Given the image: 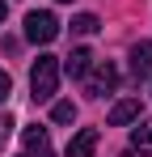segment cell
<instances>
[{
	"label": "cell",
	"mask_w": 152,
	"mask_h": 157,
	"mask_svg": "<svg viewBox=\"0 0 152 157\" xmlns=\"http://www.w3.org/2000/svg\"><path fill=\"white\" fill-rule=\"evenodd\" d=\"M21 140H25V153L30 157H51V136H47V128H25L21 132Z\"/></svg>",
	"instance_id": "obj_5"
},
{
	"label": "cell",
	"mask_w": 152,
	"mask_h": 157,
	"mask_svg": "<svg viewBox=\"0 0 152 157\" xmlns=\"http://www.w3.org/2000/svg\"><path fill=\"white\" fill-rule=\"evenodd\" d=\"M93 153H97V128H80L63 149V157H93Z\"/></svg>",
	"instance_id": "obj_4"
},
{
	"label": "cell",
	"mask_w": 152,
	"mask_h": 157,
	"mask_svg": "<svg viewBox=\"0 0 152 157\" xmlns=\"http://www.w3.org/2000/svg\"><path fill=\"white\" fill-rule=\"evenodd\" d=\"M55 89H59V59L55 55H38L34 68H30V94H34V102L55 98Z\"/></svg>",
	"instance_id": "obj_1"
},
{
	"label": "cell",
	"mask_w": 152,
	"mask_h": 157,
	"mask_svg": "<svg viewBox=\"0 0 152 157\" xmlns=\"http://www.w3.org/2000/svg\"><path fill=\"white\" fill-rule=\"evenodd\" d=\"M51 119H55V123H72V119H76V106L72 102H55V106H51Z\"/></svg>",
	"instance_id": "obj_11"
},
{
	"label": "cell",
	"mask_w": 152,
	"mask_h": 157,
	"mask_svg": "<svg viewBox=\"0 0 152 157\" xmlns=\"http://www.w3.org/2000/svg\"><path fill=\"white\" fill-rule=\"evenodd\" d=\"M131 149H135V153H152V119H135V128H131Z\"/></svg>",
	"instance_id": "obj_9"
},
{
	"label": "cell",
	"mask_w": 152,
	"mask_h": 157,
	"mask_svg": "<svg viewBox=\"0 0 152 157\" xmlns=\"http://www.w3.org/2000/svg\"><path fill=\"white\" fill-rule=\"evenodd\" d=\"M131 72L135 77H152V43H135L131 47Z\"/></svg>",
	"instance_id": "obj_7"
},
{
	"label": "cell",
	"mask_w": 152,
	"mask_h": 157,
	"mask_svg": "<svg viewBox=\"0 0 152 157\" xmlns=\"http://www.w3.org/2000/svg\"><path fill=\"white\" fill-rule=\"evenodd\" d=\"M0 21H4V0H0Z\"/></svg>",
	"instance_id": "obj_14"
},
{
	"label": "cell",
	"mask_w": 152,
	"mask_h": 157,
	"mask_svg": "<svg viewBox=\"0 0 152 157\" xmlns=\"http://www.w3.org/2000/svg\"><path fill=\"white\" fill-rule=\"evenodd\" d=\"M55 34H59V17H55V13H47V9L25 13V38H30V43H42V47H47Z\"/></svg>",
	"instance_id": "obj_2"
},
{
	"label": "cell",
	"mask_w": 152,
	"mask_h": 157,
	"mask_svg": "<svg viewBox=\"0 0 152 157\" xmlns=\"http://www.w3.org/2000/svg\"><path fill=\"white\" fill-rule=\"evenodd\" d=\"M21 157H30V153H21Z\"/></svg>",
	"instance_id": "obj_15"
},
{
	"label": "cell",
	"mask_w": 152,
	"mask_h": 157,
	"mask_svg": "<svg viewBox=\"0 0 152 157\" xmlns=\"http://www.w3.org/2000/svg\"><path fill=\"white\" fill-rule=\"evenodd\" d=\"M97 17H93V13H80V17H72V34H97Z\"/></svg>",
	"instance_id": "obj_10"
},
{
	"label": "cell",
	"mask_w": 152,
	"mask_h": 157,
	"mask_svg": "<svg viewBox=\"0 0 152 157\" xmlns=\"http://www.w3.org/2000/svg\"><path fill=\"white\" fill-rule=\"evenodd\" d=\"M9 132H13V119L4 115V119H0V149H4V140H9Z\"/></svg>",
	"instance_id": "obj_13"
},
{
	"label": "cell",
	"mask_w": 152,
	"mask_h": 157,
	"mask_svg": "<svg viewBox=\"0 0 152 157\" xmlns=\"http://www.w3.org/2000/svg\"><path fill=\"white\" fill-rule=\"evenodd\" d=\"M9 94H13V81H9V72H4V68H0V102H4V98H9Z\"/></svg>",
	"instance_id": "obj_12"
},
{
	"label": "cell",
	"mask_w": 152,
	"mask_h": 157,
	"mask_svg": "<svg viewBox=\"0 0 152 157\" xmlns=\"http://www.w3.org/2000/svg\"><path fill=\"white\" fill-rule=\"evenodd\" d=\"M114 85H118V68L93 59V68L85 72V89H89L93 98H106V94H114Z\"/></svg>",
	"instance_id": "obj_3"
},
{
	"label": "cell",
	"mask_w": 152,
	"mask_h": 157,
	"mask_svg": "<svg viewBox=\"0 0 152 157\" xmlns=\"http://www.w3.org/2000/svg\"><path fill=\"white\" fill-rule=\"evenodd\" d=\"M139 119V98H123V102L110 110V123L114 128H123V123H135Z\"/></svg>",
	"instance_id": "obj_8"
},
{
	"label": "cell",
	"mask_w": 152,
	"mask_h": 157,
	"mask_svg": "<svg viewBox=\"0 0 152 157\" xmlns=\"http://www.w3.org/2000/svg\"><path fill=\"white\" fill-rule=\"evenodd\" d=\"M89 68H93V51L76 47V51L68 55V59H63V68H59V72H68L72 81H85V72H89Z\"/></svg>",
	"instance_id": "obj_6"
}]
</instances>
